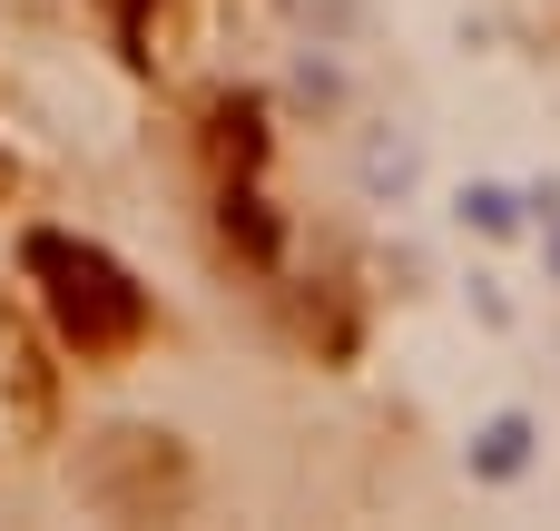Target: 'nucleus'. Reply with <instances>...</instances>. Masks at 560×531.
I'll use <instances>...</instances> for the list:
<instances>
[{
    "mask_svg": "<svg viewBox=\"0 0 560 531\" xmlns=\"http://www.w3.org/2000/svg\"><path fill=\"white\" fill-rule=\"evenodd\" d=\"M20 276L39 286V315H49V335H59L79 365H118V355L148 345V296L128 286V266H118L108 246L39 227V236L20 246Z\"/></svg>",
    "mask_w": 560,
    "mask_h": 531,
    "instance_id": "nucleus-1",
    "label": "nucleus"
},
{
    "mask_svg": "<svg viewBox=\"0 0 560 531\" xmlns=\"http://www.w3.org/2000/svg\"><path fill=\"white\" fill-rule=\"evenodd\" d=\"M79 493L98 503V512H118V522H148V512H177L187 503V453L167 443V434H98V453H89V473H79Z\"/></svg>",
    "mask_w": 560,
    "mask_h": 531,
    "instance_id": "nucleus-2",
    "label": "nucleus"
},
{
    "mask_svg": "<svg viewBox=\"0 0 560 531\" xmlns=\"http://www.w3.org/2000/svg\"><path fill=\"white\" fill-rule=\"evenodd\" d=\"M0 197H10V158H0Z\"/></svg>",
    "mask_w": 560,
    "mask_h": 531,
    "instance_id": "nucleus-3",
    "label": "nucleus"
}]
</instances>
